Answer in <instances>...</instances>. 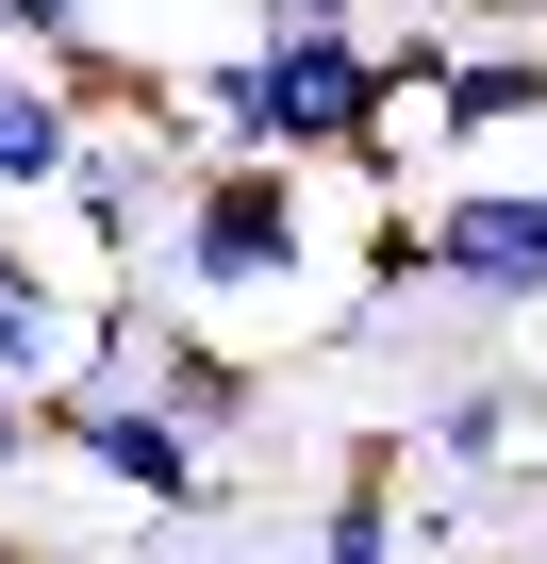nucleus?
I'll use <instances>...</instances> for the list:
<instances>
[{
    "label": "nucleus",
    "mask_w": 547,
    "mask_h": 564,
    "mask_svg": "<svg viewBox=\"0 0 547 564\" xmlns=\"http://www.w3.org/2000/svg\"><path fill=\"white\" fill-rule=\"evenodd\" d=\"M497 564H547V547H497Z\"/></svg>",
    "instance_id": "nucleus-14"
},
{
    "label": "nucleus",
    "mask_w": 547,
    "mask_h": 564,
    "mask_svg": "<svg viewBox=\"0 0 547 564\" xmlns=\"http://www.w3.org/2000/svg\"><path fill=\"white\" fill-rule=\"evenodd\" d=\"M415 282L448 300H547V183H431L415 199Z\"/></svg>",
    "instance_id": "nucleus-2"
},
{
    "label": "nucleus",
    "mask_w": 547,
    "mask_h": 564,
    "mask_svg": "<svg viewBox=\"0 0 547 564\" xmlns=\"http://www.w3.org/2000/svg\"><path fill=\"white\" fill-rule=\"evenodd\" d=\"M332 199L349 183H316V166H265V150H199V183H183V216H166V282L150 300L216 349L232 333V366H265L249 333H316V300L299 282H415V216H382L365 249H332Z\"/></svg>",
    "instance_id": "nucleus-1"
},
{
    "label": "nucleus",
    "mask_w": 547,
    "mask_h": 564,
    "mask_svg": "<svg viewBox=\"0 0 547 564\" xmlns=\"http://www.w3.org/2000/svg\"><path fill=\"white\" fill-rule=\"evenodd\" d=\"M0 67H18V0H0Z\"/></svg>",
    "instance_id": "nucleus-12"
},
{
    "label": "nucleus",
    "mask_w": 547,
    "mask_h": 564,
    "mask_svg": "<svg viewBox=\"0 0 547 564\" xmlns=\"http://www.w3.org/2000/svg\"><path fill=\"white\" fill-rule=\"evenodd\" d=\"M249 34H365V0H249Z\"/></svg>",
    "instance_id": "nucleus-10"
},
{
    "label": "nucleus",
    "mask_w": 547,
    "mask_h": 564,
    "mask_svg": "<svg viewBox=\"0 0 547 564\" xmlns=\"http://www.w3.org/2000/svg\"><path fill=\"white\" fill-rule=\"evenodd\" d=\"M415 448H431V465H530V399H497V382H481V399L415 415Z\"/></svg>",
    "instance_id": "nucleus-8"
},
{
    "label": "nucleus",
    "mask_w": 547,
    "mask_h": 564,
    "mask_svg": "<svg viewBox=\"0 0 547 564\" xmlns=\"http://www.w3.org/2000/svg\"><path fill=\"white\" fill-rule=\"evenodd\" d=\"M18 51H34V67H67V51H100V0H18Z\"/></svg>",
    "instance_id": "nucleus-9"
},
{
    "label": "nucleus",
    "mask_w": 547,
    "mask_h": 564,
    "mask_svg": "<svg viewBox=\"0 0 547 564\" xmlns=\"http://www.w3.org/2000/svg\"><path fill=\"white\" fill-rule=\"evenodd\" d=\"M0 564H34V531H0Z\"/></svg>",
    "instance_id": "nucleus-13"
},
{
    "label": "nucleus",
    "mask_w": 547,
    "mask_h": 564,
    "mask_svg": "<svg viewBox=\"0 0 547 564\" xmlns=\"http://www.w3.org/2000/svg\"><path fill=\"white\" fill-rule=\"evenodd\" d=\"M84 133H100V117L67 100V67H34V51L0 67V216H51L67 166H84Z\"/></svg>",
    "instance_id": "nucleus-5"
},
{
    "label": "nucleus",
    "mask_w": 547,
    "mask_h": 564,
    "mask_svg": "<svg viewBox=\"0 0 547 564\" xmlns=\"http://www.w3.org/2000/svg\"><path fill=\"white\" fill-rule=\"evenodd\" d=\"M299 564H415V514H398V448H365L349 481H332V514H316V547Z\"/></svg>",
    "instance_id": "nucleus-7"
},
{
    "label": "nucleus",
    "mask_w": 547,
    "mask_h": 564,
    "mask_svg": "<svg viewBox=\"0 0 547 564\" xmlns=\"http://www.w3.org/2000/svg\"><path fill=\"white\" fill-rule=\"evenodd\" d=\"M51 448H67L84 481L150 498V514H199V498H216V448H199L166 399H51Z\"/></svg>",
    "instance_id": "nucleus-4"
},
{
    "label": "nucleus",
    "mask_w": 547,
    "mask_h": 564,
    "mask_svg": "<svg viewBox=\"0 0 547 564\" xmlns=\"http://www.w3.org/2000/svg\"><path fill=\"white\" fill-rule=\"evenodd\" d=\"M34 448H51V399H18V382H0V481H18Z\"/></svg>",
    "instance_id": "nucleus-11"
},
{
    "label": "nucleus",
    "mask_w": 547,
    "mask_h": 564,
    "mask_svg": "<svg viewBox=\"0 0 547 564\" xmlns=\"http://www.w3.org/2000/svg\"><path fill=\"white\" fill-rule=\"evenodd\" d=\"M530 117H547V51H448L431 150H481V133H530Z\"/></svg>",
    "instance_id": "nucleus-6"
},
{
    "label": "nucleus",
    "mask_w": 547,
    "mask_h": 564,
    "mask_svg": "<svg viewBox=\"0 0 547 564\" xmlns=\"http://www.w3.org/2000/svg\"><path fill=\"white\" fill-rule=\"evenodd\" d=\"M84 316H100L84 249H51L34 216H0V382H18V399H67V366H84Z\"/></svg>",
    "instance_id": "nucleus-3"
}]
</instances>
